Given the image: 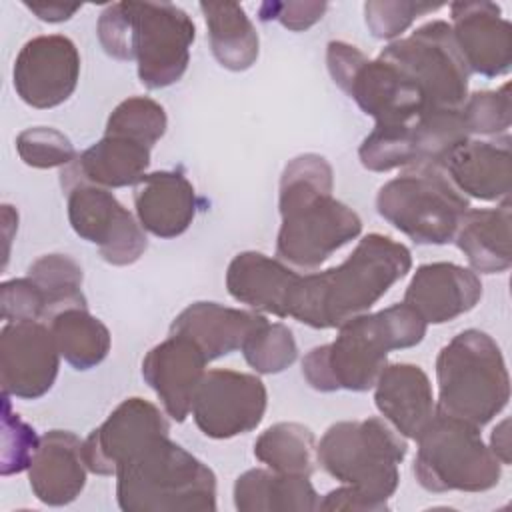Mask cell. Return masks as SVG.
<instances>
[{"label":"cell","mask_w":512,"mask_h":512,"mask_svg":"<svg viewBox=\"0 0 512 512\" xmlns=\"http://www.w3.org/2000/svg\"><path fill=\"white\" fill-rule=\"evenodd\" d=\"M166 128L168 118L162 104L148 96H130L110 112L104 134L124 136L152 148Z\"/></svg>","instance_id":"cell-35"},{"label":"cell","mask_w":512,"mask_h":512,"mask_svg":"<svg viewBox=\"0 0 512 512\" xmlns=\"http://www.w3.org/2000/svg\"><path fill=\"white\" fill-rule=\"evenodd\" d=\"M50 330L60 356L74 370H90L102 364L110 352L108 326L86 308H66L50 318Z\"/></svg>","instance_id":"cell-30"},{"label":"cell","mask_w":512,"mask_h":512,"mask_svg":"<svg viewBox=\"0 0 512 512\" xmlns=\"http://www.w3.org/2000/svg\"><path fill=\"white\" fill-rule=\"evenodd\" d=\"M416 442L412 472L428 492H486L500 482L502 462L478 426L436 410Z\"/></svg>","instance_id":"cell-8"},{"label":"cell","mask_w":512,"mask_h":512,"mask_svg":"<svg viewBox=\"0 0 512 512\" xmlns=\"http://www.w3.org/2000/svg\"><path fill=\"white\" fill-rule=\"evenodd\" d=\"M264 318L254 310L230 308L218 302H192L172 320L170 334L190 338L212 362L240 350Z\"/></svg>","instance_id":"cell-26"},{"label":"cell","mask_w":512,"mask_h":512,"mask_svg":"<svg viewBox=\"0 0 512 512\" xmlns=\"http://www.w3.org/2000/svg\"><path fill=\"white\" fill-rule=\"evenodd\" d=\"M84 440L70 430H48L28 466L32 494L46 506H66L74 502L90 472L84 460Z\"/></svg>","instance_id":"cell-20"},{"label":"cell","mask_w":512,"mask_h":512,"mask_svg":"<svg viewBox=\"0 0 512 512\" xmlns=\"http://www.w3.org/2000/svg\"><path fill=\"white\" fill-rule=\"evenodd\" d=\"M326 66L334 84L376 124H408L426 110L420 88L406 72L382 58L370 60L344 40L328 42Z\"/></svg>","instance_id":"cell-10"},{"label":"cell","mask_w":512,"mask_h":512,"mask_svg":"<svg viewBox=\"0 0 512 512\" xmlns=\"http://www.w3.org/2000/svg\"><path fill=\"white\" fill-rule=\"evenodd\" d=\"M460 112L468 134L494 138L506 134L512 116L510 84H504L498 90L472 92L462 104Z\"/></svg>","instance_id":"cell-37"},{"label":"cell","mask_w":512,"mask_h":512,"mask_svg":"<svg viewBox=\"0 0 512 512\" xmlns=\"http://www.w3.org/2000/svg\"><path fill=\"white\" fill-rule=\"evenodd\" d=\"M208 358L186 336L170 334L150 348L142 360V378L156 392L164 412L184 422L192 410L198 384L206 374Z\"/></svg>","instance_id":"cell-18"},{"label":"cell","mask_w":512,"mask_h":512,"mask_svg":"<svg viewBox=\"0 0 512 512\" xmlns=\"http://www.w3.org/2000/svg\"><path fill=\"white\" fill-rule=\"evenodd\" d=\"M510 420L504 418L494 430H492V436H490V450L494 452V456L506 466L510 464Z\"/></svg>","instance_id":"cell-45"},{"label":"cell","mask_w":512,"mask_h":512,"mask_svg":"<svg viewBox=\"0 0 512 512\" xmlns=\"http://www.w3.org/2000/svg\"><path fill=\"white\" fill-rule=\"evenodd\" d=\"M254 456L274 472L312 476L316 436L300 422H276L256 438Z\"/></svg>","instance_id":"cell-31"},{"label":"cell","mask_w":512,"mask_h":512,"mask_svg":"<svg viewBox=\"0 0 512 512\" xmlns=\"http://www.w3.org/2000/svg\"><path fill=\"white\" fill-rule=\"evenodd\" d=\"M482 298L478 274L454 262H428L416 268L404 304L426 324H446L470 312Z\"/></svg>","instance_id":"cell-19"},{"label":"cell","mask_w":512,"mask_h":512,"mask_svg":"<svg viewBox=\"0 0 512 512\" xmlns=\"http://www.w3.org/2000/svg\"><path fill=\"white\" fill-rule=\"evenodd\" d=\"M412 268V252L390 236L372 232L352 254L324 272L300 274L288 318L316 330L340 328L368 312Z\"/></svg>","instance_id":"cell-2"},{"label":"cell","mask_w":512,"mask_h":512,"mask_svg":"<svg viewBox=\"0 0 512 512\" xmlns=\"http://www.w3.org/2000/svg\"><path fill=\"white\" fill-rule=\"evenodd\" d=\"M208 28V44L218 64L232 72L248 70L260 52L258 32L236 2H200Z\"/></svg>","instance_id":"cell-29"},{"label":"cell","mask_w":512,"mask_h":512,"mask_svg":"<svg viewBox=\"0 0 512 512\" xmlns=\"http://www.w3.org/2000/svg\"><path fill=\"white\" fill-rule=\"evenodd\" d=\"M96 34L108 56L134 60L140 82L158 90L184 76L196 26L172 2L124 0L108 4L100 12Z\"/></svg>","instance_id":"cell-4"},{"label":"cell","mask_w":512,"mask_h":512,"mask_svg":"<svg viewBox=\"0 0 512 512\" xmlns=\"http://www.w3.org/2000/svg\"><path fill=\"white\" fill-rule=\"evenodd\" d=\"M408 130L414 156L412 166L444 168L448 156L470 140L460 110L428 108L408 124Z\"/></svg>","instance_id":"cell-32"},{"label":"cell","mask_w":512,"mask_h":512,"mask_svg":"<svg viewBox=\"0 0 512 512\" xmlns=\"http://www.w3.org/2000/svg\"><path fill=\"white\" fill-rule=\"evenodd\" d=\"M406 454L404 436L378 416L336 422L316 444V464L328 476L356 488L384 510L400 484L398 466Z\"/></svg>","instance_id":"cell-7"},{"label":"cell","mask_w":512,"mask_h":512,"mask_svg":"<svg viewBox=\"0 0 512 512\" xmlns=\"http://www.w3.org/2000/svg\"><path fill=\"white\" fill-rule=\"evenodd\" d=\"M28 276L38 284L46 298L48 320L66 308H86L82 292L84 272L66 254H44L28 266Z\"/></svg>","instance_id":"cell-33"},{"label":"cell","mask_w":512,"mask_h":512,"mask_svg":"<svg viewBox=\"0 0 512 512\" xmlns=\"http://www.w3.org/2000/svg\"><path fill=\"white\" fill-rule=\"evenodd\" d=\"M60 368V352L50 326L38 320L6 322L0 330L2 394L38 400L50 392Z\"/></svg>","instance_id":"cell-15"},{"label":"cell","mask_w":512,"mask_h":512,"mask_svg":"<svg viewBox=\"0 0 512 512\" xmlns=\"http://www.w3.org/2000/svg\"><path fill=\"white\" fill-rule=\"evenodd\" d=\"M124 512H214L216 476L170 434L150 438L116 470Z\"/></svg>","instance_id":"cell-5"},{"label":"cell","mask_w":512,"mask_h":512,"mask_svg":"<svg viewBox=\"0 0 512 512\" xmlns=\"http://www.w3.org/2000/svg\"><path fill=\"white\" fill-rule=\"evenodd\" d=\"M378 412L404 438L416 440L436 412L428 374L410 362L386 364L374 384Z\"/></svg>","instance_id":"cell-22"},{"label":"cell","mask_w":512,"mask_h":512,"mask_svg":"<svg viewBox=\"0 0 512 512\" xmlns=\"http://www.w3.org/2000/svg\"><path fill=\"white\" fill-rule=\"evenodd\" d=\"M150 150L152 148L130 138L104 134L62 168V190L80 182L108 190L138 184L150 166Z\"/></svg>","instance_id":"cell-25"},{"label":"cell","mask_w":512,"mask_h":512,"mask_svg":"<svg viewBox=\"0 0 512 512\" xmlns=\"http://www.w3.org/2000/svg\"><path fill=\"white\" fill-rule=\"evenodd\" d=\"M378 58L398 66L416 82L426 110H460L468 98L470 70L444 20H430L410 36L392 40Z\"/></svg>","instance_id":"cell-11"},{"label":"cell","mask_w":512,"mask_h":512,"mask_svg":"<svg viewBox=\"0 0 512 512\" xmlns=\"http://www.w3.org/2000/svg\"><path fill=\"white\" fill-rule=\"evenodd\" d=\"M16 152L32 168H64L78 154L70 138L52 126H32L16 136Z\"/></svg>","instance_id":"cell-38"},{"label":"cell","mask_w":512,"mask_h":512,"mask_svg":"<svg viewBox=\"0 0 512 512\" xmlns=\"http://www.w3.org/2000/svg\"><path fill=\"white\" fill-rule=\"evenodd\" d=\"M40 444L36 430L10 406V396L2 394V456L0 474L12 476L28 470Z\"/></svg>","instance_id":"cell-39"},{"label":"cell","mask_w":512,"mask_h":512,"mask_svg":"<svg viewBox=\"0 0 512 512\" xmlns=\"http://www.w3.org/2000/svg\"><path fill=\"white\" fill-rule=\"evenodd\" d=\"M80 78V54L64 34H42L28 40L12 68L18 98L38 110L64 104Z\"/></svg>","instance_id":"cell-14"},{"label":"cell","mask_w":512,"mask_h":512,"mask_svg":"<svg viewBox=\"0 0 512 512\" xmlns=\"http://www.w3.org/2000/svg\"><path fill=\"white\" fill-rule=\"evenodd\" d=\"M0 314L6 322L46 318V298L30 276L4 280L0 286Z\"/></svg>","instance_id":"cell-41"},{"label":"cell","mask_w":512,"mask_h":512,"mask_svg":"<svg viewBox=\"0 0 512 512\" xmlns=\"http://www.w3.org/2000/svg\"><path fill=\"white\" fill-rule=\"evenodd\" d=\"M136 218L156 238L184 234L198 208L192 182L180 170H158L134 184Z\"/></svg>","instance_id":"cell-23"},{"label":"cell","mask_w":512,"mask_h":512,"mask_svg":"<svg viewBox=\"0 0 512 512\" xmlns=\"http://www.w3.org/2000/svg\"><path fill=\"white\" fill-rule=\"evenodd\" d=\"M436 410L486 426L510 400V376L496 340L476 328L458 332L436 358Z\"/></svg>","instance_id":"cell-6"},{"label":"cell","mask_w":512,"mask_h":512,"mask_svg":"<svg viewBox=\"0 0 512 512\" xmlns=\"http://www.w3.org/2000/svg\"><path fill=\"white\" fill-rule=\"evenodd\" d=\"M326 8V2H264L258 8V18L262 22L276 20L292 32H304L322 20Z\"/></svg>","instance_id":"cell-42"},{"label":"cell","mask_w":512,"mask_h":512,"mask_svg":"<svg viewBox=\"0 0 512 512\" xmlns=\"http://www.w3.org/2000/svg\"><path fill=\"white\" fill-rule=\"evenodd\" d=\"M378 214L416 244L442 246L454 240L470 200L436 166H408L380 186Z\"/></svg>","instance_id":"cell-9"},{"label":"cell","mask_w":512,"mask_h":512,"mask_svg":"<svg viewBox=\"0 0 512 512\" xmlns=\"http://www.w3.org/2000/svg\"><path fill=\"white\" fill-rule=\"evenodd\" d=\"M318 510H328V512H338V510H352V512H382L384 508L358 492L352 486L342 484L336 490H330L318 504Z\"/></svg>","instance_id":"cell-43"},{"label":"cell","mask_w":512,"mask_h":512,"mask_svg":"<svg viewBox=\"0 0 512 512\" xmlns=\"http://www.w3.org/2000/svg\"><path fill=\"white\" fill-rule=\"evenodd\" d=\"M234 506L240 512H314L320 496L310 476L250 468L234 482Z\"/></svg>","instance_id":"cell-28"},{"label":"cell","mask_w":512,"mask_h":512,"mask_svg":"<svg viewBox=\"0 0 512 512\" xmlns=\"http://www.w3.org/2000/svg\"><path fill=\"white\" fill-rule=\"evenodd\" d=\"M298 278L300 274L286 262L256 250L236 254L226 268V288L236 302L278 318H288Z\"/></svg>","instance_id":"cell-24"},{"label":"cell","mask_w":512,"mask_h":512,"mask_svg":"<svg viewBox=\"0 0 512 512\" xmlns=\"http://www.w3.org/2000/svg\"><path fill=\"white\" fill-rule=\"evenodd\" d=\"M268 392L256 374L214 368L208 370L192 400L198 430L214 440L252 432L264 418Z\"/></svg>","instance_id":"cell-13"},{"label":"cell","mask_w":512,"mask_h":512,"mask_svg":"<svg viewBox=\"0 0 512 512\" xmlns=\"http://www.w3.org/2000/svg\"><path fill=\"white\" fill-rule=\"evenodd\" d=\"M452 36L470 74L504 76L512 68V26L502 8L488 0L450 4Z\"/></svg>","instance_id":"cell-17"},{"label":"cell","mask_w":512,"mask_h":512,"mask_svg":"<svg viewBox=\"0 0 512 512\" xmlns=\"http://www.w3.org/2000/svg\"><path fill=\"white\" fill-rule=\"evenodd\" d=\"M160 434H170L160 408L140 396L126 398L84 440L86 466L92 474L114 476L134 450Z\"/></svg>","instance_id":"cell-16"},{"label":"cell","mask_w":512,"mask_h":512,"mask_svg":"<svg viewBox=\"0 0 512 512\" xmlns=\"http://www.w3.org/2000/svg\"><path fill=\"white\" fill-rule=\"evenodd\" d=\"M428 324L408 304L354 316L330 344L314 346L302 358V376L318 392L370 390L392 350L420 344Z\"/></svg>","instance_id":"cell-3"},{"label":"cell","mask_w":512,"mask_h":512,"mask_svg":"<svg viewBox=\"0 0 512 512\" xmlns=\"http://www.w3.org/2000/svg\"><path fill=\"white\" fill-rule=\"evenodd\" d=\"M64 194L72 230L96 244L108 264L130 266L146 252V230L108 188L80 182L64 188Z\"/></svg>","instance_id":"cell-12"},{"label":"cell","mask_w":512,"mask_h":512,"mask_svg":"<svg viewBox=\"0 0 512 512\" xmlns=\"http://www.w3.org/2000/svg\"><path fill=\"white\" fill-rule=\"evenodd\" d=\"M510 222V198L496 208H476L462 216L454 242L474 272L500 274L512 266Z\"/></svg>","instance_id":"cell-27"},{"label":"cell","mask_w":512,"mask_h":512,"mask_svg":"<svg viewBox=\"0 0 512 512\" xmlns=\"http://www.w3.org/2000/svg\"><path fill=\"white\" fill-rule=\"evenodd\" d=\"M408 124H376L358 148L360 164L370 172L412 166L414 156Z\"/></svg>","instance_id":"cell-36"},{"label":"cell","mask_w":512,"mask_h":512,"mask_svg":"<svg viewBox=\"0 0 512 512\" xmlns=\"http://www.w3.org/2000/svg\"><path fill=\"white\" fill-rule=\"evenodd\" d=\"M242 356L258 374H278L298 358V346L292 330L282 322L266 318L250 332L242 344Z\"/></svg>","instance_id":"cell-34"},{"label":"cell","mask_w":512,"mask_h":512,"mask_svg":"<svg viewBox=\"0 0 512 512\" xmlns=\"http://www.w3.org/2000/svg\"><path fill=\"white\" fill-rule=\"evenodd\" d=\"M24 6L34 12L40 20L58 24L64 20H70L82 6L80 4H62V2H24Z\"/></svg>","instance_id":"cell-44"},{"label":"cell","mask_w":512,"mask_h":512,"mask_svg":"<svg viewBox=\"0 0 512 512\" xmlns=\"http://www.w3.org/2000/svg\"><path fill=\"white\" fill-rule=\"evenodd\" d=\"M444 2H408V0H370L364 4V22L374 38L394 40L410 24L428 12L442 8Z\"/></svg>","instance_id":"cell-40"},{"label":"cell","mask_w":512,"mask_h":512,"mask_svg":"<svg viewBox=\"0 0 512 512\" xmlns=\"http://www.w3.org/2000/svg\"><path fill=\"white\" fill-rule=\"evenodd\" d=\"M510 144L508 134L492 140H468L448 156L442 170L466 198L506 200L512 182Z\"/></svg>","instance_id":"cell-21"},{"label":"cell","mask_w":512,"mask_h":512,"mask_svg":"<svg viewBox=\"0 0 512 512\" xmlns=\"http://www.w3.org/2000/svg\"><path fill=\"white\" fill-rule=\"evenodd\" d=\"M334 170L314 152L292 158L280 176V230L276 256L300 270H314L358 238L360 216L332 196Z\"/></svg>","instance_id":"cell-1"}]
</instances>
